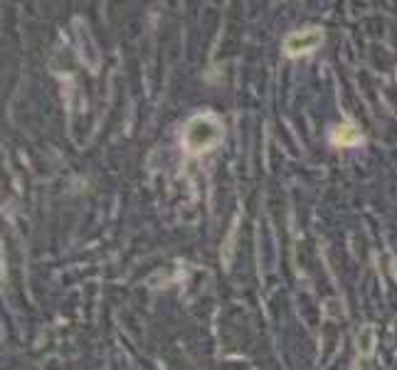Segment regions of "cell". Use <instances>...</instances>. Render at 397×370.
I'll list each match as a JSON object with an SVG mask.
<instances>
[{"label": "cell", "instance_id": "6da1fadb", "mask_svg": "<svg viewBox=\"0 0 397 370\" xmlns=\"http://www.w3.org/2000/svg\"><path fill=\"white\" fill-rule=\"evenodd\" d=\"M183 141H185V148H188L190 153L210 151V148H215L222 141V123L217 121L213 114L195 116L188 126H185Z\"/></svg>", "mask_w": 397, "mask_h": 370}, {"label": "cell", "instance_id": "7a4b0ae2", "mask_svg": "<svg viewBox=\"0 0 397 370\" xmlns=\"http://www.w3.org/2000/svg\"><path fill=\"white\" fill-rule=\"evenodd\" d=\"M321 42H324V32L318 30V27H306V30L291 32V35L284 40V52H287L289 57L311 55Z\"/></svg>", "mask_w": 397, "mask_h": 370}, {"label": "cell", "instance_id": "3957f363", "mask_svg": "<svg viewBox=\"0 0 397 370\" xmlns=\"http://www.w3.org/2000/svg\"><path fill=\"white\" fill-rule=\"evenodd\" d=\"M330 138H333L336 146L348 148V146H355V143H361L363 134H361V129H355L353 123H341V126H336V131H333Z\"/></svg>", "mask_w": 397, "mask_h": 370}]
</instances>
